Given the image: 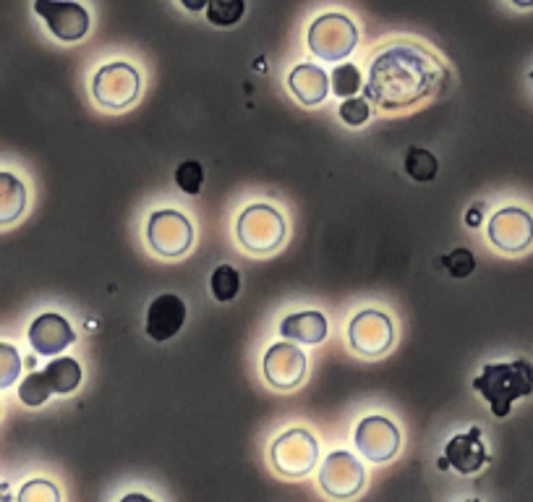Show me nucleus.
<instances>
[{
    "label": "nucleus",
    "instance_id": "nucleus-14",
    "mask_svg": "<svg viewBox=\"0 0 533 502\" xmlns=\"http://www.w3.org/2000/svg\"><path fill=\"white\" fill-rule=\"evenodd\" d=\"M489 241L507 254L526 251L533 241V218L520 207H505L489 220Z\"/></svg>",
    "mask_w": 533,
    "mask_h": 502
},
{
    "label": "nucleus",
    "instance_id": "nucleus-20",
    "mask_svg": "<svg viewBox=\"0 0 533 502\" xmlns=\"http://www.w3.org/2000/svg\"><path fill=\"white\" fill-rule=\"evenodd\" d=\"M27 210V189L14 173L0 170V225H11Z\"/></svg>",
    "mask_w": 533,
    "mask_h": 502
},
{
    "label": "nucleus",
    "instance_id": "nucleus-3",
    "mask_svg": "<svg viewBox=\"0 0 533 502\" xmlns=\"http://www.w3.org/2000/svg\"><path fill=\"white\" fill-rule=\"evenodd\" d=\"M81 385V367L79 361L61 356V359L50 361L48 367L42 372L29 374L27 380L19 385V398L24 406H42L48 401L50 395H68L74 393L76 387Z\"/></svg>",
    "mask_w": 533,
    "mask_h": 502
},
{
    "label": "nucleus",
    "instance_id": "nucleus-17",
    "mask_svg": "<svg viewBox=\"0 0 533 502\" xmlns=\"http://www.w3.org/2000/svg\"><path fill=\"white\" fill-rule=\"evenodd\" d=\"M445 458L447 466H453L463 476H471L484 469L489 455H486L484 442H481V429L473 427L466 435H455L445 445Z\"/></svg>",
    "mask_w": 533,
    "mask_h": 502
},
{
    "label": "nucleus",
    "instance_id": "nucleus-12",
    "mask_svg": "<svg viewBox=\"0 0 533 502\" xmlns=\"http://www.w3.org/2000/svg\"><path fill=\"white\" fill-rule=\"evenodd\" d=\"M264 377L277 390H293L306 377V356L291 340L275 343L264 353Z\"/></svg>",
    "mask_w": 533,
    "mask_h": 502
},
{
    "label": "nucleus",
    "instance_id": "nucleus-31",
    "mask_svg": "<svg viewBox=\"0 0 533 502\" xmlns=\"http://www.w3.org/2000/svg\"><path fill=\"white\" fill-rule=\"evenodd\" d=\"M466 223L471 225V228H473V225H479V223H481V207H473V210L468 212Z\"/></svg>",
    "mask_w": 533,
    "mask_h": 502
},
{
    "label": "nucleus",
    "instance_id": "nucleus-7",
    "mask_svg": "<svg viewBox=\"0 0 533 502\" xmlns=\"http://www.w3.org/2000/svg\"><path fill=\"white\" fill-rule=\"evenodd\" d=\"M142 89L139 71L129 63H108L97 71L95 82H92V95L100 102L102 108L123 110L134 105Z\"/></svg>",
    "mask_w": 533,
    "mask_h": 502
},
{
    "label": "nucleus",
    "instance_id": "nucleus-11",
    "mask_svg": "<svg viewBox=\"0 0 533 502\" xmlns=\"http://www.w3.org/2000/svg\"><path fill=\"white\" fill-rule=\"evenodd\" d=\"M319 484L330 497L348 500L358 495L364 487V466L345 450H335L327 455L322 471H319Z\"/></svg>",
    "mask_w": 533,
    "mask_h": 502
},
{
    "label": "nucleus",
    "instance_id": "nucleus-30",
    "mask_svg": "<svg viewBox=\"0 0 533 502\" xmlns=\"http://www.w3.org/2000/svg\"><path fill=\"white\" fill-rule=\"evenodd\" d=\"M207 3H210V0H181V6L186 8V11H191V14H199V11H204V8H207Z\"/></svg>",
    "mask_w": 533,
    "mask_h": 502
},
{
    "label": "nucleus",
    "instance_id": "nucleus-21",
    "mask_svg": "<svg viewBox=\"0 0 533 502\" xmlns=\"http://www.w3.org/2000/svg\"><path fill=\"white\" fill-rule=\"evenodd\" d=\"M204 11H207V21L215 27H236L246 14V0H210Z\"/></svg>",
    "mask_w": 533,
    "mask_h": 502
},
{
    "label": "nucleus",
    "instance_id": "nucleus-10",
    "mask_svg": "<svg viewBox=\"0 0 533 502\" xmlns=\"http://www.w3.org/2000/svg\"><path fill=\"white\" fill-rule=\"evenodd\" d=\"M34 14L61 42H79L89 32L87 8L76 0H34Z\"/></svg>",
    "mask_w": 533,
    "mask_h": 502
},
{
    "label": "nucleus",
    "instance_id": "nucleus-6",
    "mask_svg": "<svg viewBox=\"0 0 533 502\" xmlns=\"http://www.w3.org/2000/svg\"><path fill=\"white\" fill-rule=\"evenodd\" d=\"M319 461V445L304 429H291L272 442V466L288 479H304Z\"/></svg>",
    "mask_w": 533,
    "mask_h": 502
},
{
    "label": "nucleus",
    "instance_id": "nucleus-26",
    "mask_svg": "<svg viewBox=\"0 0 533 502\" xmlns=\"http://www.w3.org/2000/svg\"><path fill=\"white\" fill-rule=\"evenodd\" d=\"M21 372V359L19 351L8 343H0V390L11 387L16 382Z\"/></svg>",
    "mask_w": 533,
    "mask_h": 502
},
{
    "label": "nucleus",
    "instance_id": "nucleus-27",
    "mask_svg": "<svg viewBox=\"0 0 533 502\" xmlns=\"http://www.w3.org/2000/svg\"><path fill=\"white\" fill-rule=\"evenodd\" d=\"M340 118H343L348 126H364L369 118H372V108H369V100L364 97H345L343 105H340Z\"/></svg>",
    "mask_w": 533,
    "mask_h": 502
},
{
    "label": "nucleus",
    "instance_id": "nucleus-2",
    "mask_svg": "<svg viewBox=\"0 0 533 502\" xmlns=\"http://www.w3.org/2000/svg\"><path fill=\"white\" fill-rule=\"evenodd\" d=\"M473 390L489 403L497 419H507L513 403L533 393V364L523 359L510 364H486L473 380Z\"/></svg>",
    "mask_w": 533,
    "mask_h": 502
},
{
    "label": "nucleus",
    "instance_id": "nucleus-25",
    "mask_svg": "<svg viewBox=\"0 0 533 502\" xmlns=\"http://www.w3.org/2000/svg\"><path fill=\"white\" fill-rule=\"evenodd\" d=\"M176 184L183 194H191L196 197L199 191H202L204 184V168L196 160H186L176 168Z\"/></svg>",
    "mask_w": 533,
    "mask_h": 502
},
{
    "label": "nucleus",
    "instance_id": "nucleus-22",
    "mask_svg": "<svg viewBox=\"0 0 533 502\" xmlns=\"http://www.w3.org/2000/svg\"><path fill=\"white\" fill-rule=\"evenodd\" d=\"M405 173H408L413 181L429 184V181H432V178H437V173H439L437 157H434L429 150L413 147V150L405 155Z\"/></svg>",
    "mask_w": 533,
    "mask_h": 502
},
{
    "label": "nucleus",
    "instance_id": "nucleus-8",
    "mask_svg": "<svg viewBox=\"0 0 533 502\" xmlns=\"http://www.w3.org/2000/svg\"><path fill=\"white\" fill-rule=\"evenodd\" d=\"M147 241L152 251H157L160 257L176 259L191 249L194 228H191L189 218L183 212L157 210L152 212V218L147 223Z\"/></svg>",
    "mask_w": 533,
    "mask_h": 502
},
{
    "label": "nucleus",
    "instance_id": "nucleus-9",
    "mask_svg": "<svg viewBox=\"0 0 533 502\" xmlns=\"http://www.w3.org/2000/svg\"><path fill=\"white\" fill-rule=\"evenodd\" d=\"M392 340H395L392 319L374 309L356 314L348 325V343L358 356H366V359L385 356L392 348Z\"/></svg>",
    "mask_w": 533,
    "mask_h": 502
},
{
    "label": "nucleus",
    "instance_id": "nucleus-13",
    "mask_svg": "<svg viewBox=\"0 0 533 502\" xmlns=\"http://www.w3.org/2000/svg\"><path fill=\"white\" fill-rule=\"evenodd\" d=\"M356 448L366 461L385 463L400 450V432L385 416H366L356 427Z\"/></svg>",
    "mask_w": 533,
    "mask_h": 502
},
{
    "label": "nucleus",
    "instance_id": "nucleus-32",
    "mask_svg": "<svg viewBox=\"0 0 533 502\" xmlns=\"http://www.w3.org/2000/svg\"><path fill=\"white\" fill-rule=\"evenodd\" d=\"M518 8H533V0H513Z\"/></svg>",
    "mask_w": 533,
    "mask_h": 502
},
{
    "label": "nucleus",
    "instance_id": "nucleus-5",
    "mask_svg": "<svg viewBox=\"0 0 533 502\" xmlns=\"http://www.w3.org/2000/svg\"><path fill=\"white\" fill-rule=\"evenodd\" d=\"M356 45V24L343 14H324L309 27V50L322 61H343L356 50Z\"/></svg>",
    "mask_w": 533,
    "mask_h": 502
},
{
    "label": "nucleus",
    "instance_id": "nucleus-18",
    "mask_svg": "<svg viewBox=\"0 0 533 502\" xmlns=\"http://www.w3.org/2000/svg\"><path fill=\"white\" fill-rule=\"evenodd\" d=\"M288 87L296 95V100L301 105H309V108L322 105L330 95V79L322 68L311 66V63H301V66L293 68L291 76H288Z\"/></svg>",
    "mask_w": 533,
    "mask_h": 502
},
{
    "label": "nucleus",
    "instance_id": "nucleus-4",
    "mask_svg": "<svg viewBox=\"0 0 533 502\" xmlns=\"http://www.w3.org/2000/svg\"><path fill=\"white\" fill-rule=\"evenodd\" d=\"M236 233L251 254H270L285 241V220L270 204H251L241 212Z\"/></svg>",
    "mask_w": 533,
    "mask_h": 502
},
{
    "label": "nucleus",
    "instance_id": "nucleus-16",
    "mask_svg": "<svg viewBox=\"0 0 533 502\" xmlns=\"http://www.w3.org/2000/svg\"><path fill=\"white\" fill-rule=\"evenodd\" d=\"M76 340L74 327L61 314H40L29 327V343L40 356H58Z\"/></svg>",
    "mask_w": 533,
    "mask_h": 502
},
{
    "label": "nucleus",
    "instance_id": "nucleus-23",
    "mask_svg": "<svg viewBox=\"0 0 533 502\" xmlns=\"http://www.w3.org/2000/svg\"><path fill=\"white\" fill-rule=\"evenodd\" d=\"M210 288H212V296H215L217 301H223V304L236 299L238 291H241V278H238L236 267H230V265L217 267V270L212 272Z\"/></svg>",
    "mask_w": 533,
    "mask_h": 502
},
{
    "label": "nucleus",
    "instance_id": "nucleus-29",
    "mask_svg": "<svg viewBox=\"0 0 533 502\" xmlns=\"http://www.w3.org/2000/svg\"><path fill=\"white\" fill-rule=\"evenodd\" d=\"M445 265L453 278H468L473 267H476V259H473V254L468 249H455L450 257H445Z\"/></svg>",
    "mask_w": 533,
    "mask_h": 502
},
{
    "label": "nucleus",
    "instance_id": "nucleus-19",
    "mask_svg": "<svg viewBox=\"0 0 533 502\" xmlns=\"http://www.w3.org/2000/svg\"><path fill=\"white\" fill-rule=\"evenodd\" d=\"M280 335L285 340H296V343H306V346H317L327 338V319L322 312H298L283 319L280 325Z\"/></svg>",
    "mask_w": 533,
    "mask_h": 502
},
{
    "label": "nucleus",
    "instance_id": "nucleus-15",
    "mask_svg": "<svg viewBox=\"0 0 533 502\" xmlns=\"http://www.w3.org/2000/svg\"><path fill=\"white\" fill-rule=\"evenodd\" d=\"M186 322V304L176 293H162L149 304L147 312V335L157 343L176 338Z\"/></svg>",
    "mask_w": 533,
    "mask_h": 502
},
{
    "label": "nucleus",
    "instance_id": "nucleus-1",
    "mask_svg": "<svg viewBox=\"0 0 533 502\" xmlns=\"http://www.w3.org/2000/svg\"><path fill=\"white\" fill-rule=\"evenodd\" d=\"M445 84L447 71L437 55L421 45H392L374 55L364 89L379 108L400 110L439 95Z\"/></svg>",
    "mask_w": 533,
    "mask_h": 502
},
{
    "label": "nucleus",
    "instance_id": "nucleus-24",
    "mask_svg": "<svg viewBox=\"0 0 533 502\" xmlns=\"http://www.w3.org/2000/svg\"><path fill=\"white\" fill-rule=\"evenodd\" d=\"M364 87V82H361V71H358L356 66H351V63H345V66H338L335 71H332V92L338 97H353L358 92V89Z\"/></svg>",
    "mask_w": 533,
    "mask_h": 502
},
{
    "label": "nucleus",
    "instance_id": "nucleus-28",
    "mask_svg": "<svg viewBox=\"0 0 533 502\" xmlns=\"http://www.w3.org/2000/svg\"><path fill=\"white\" fill-rule=\"evenodd\" d=\"M19 500L21 502H58L61 500V492H58V489H55L50 482H45V479H34V482H29L27 487L21 489Z\"/></svg>",
    "mask_w": 533,
    "mask_h": 502
}]
</instances>
